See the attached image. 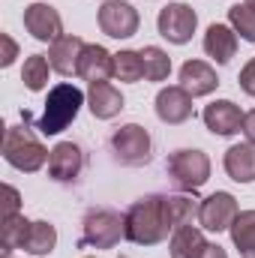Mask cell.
<instances>
[{"mask_svg":"<svg viewBox=\"0 0 255 258\" xmlns=\"http://www.w3.org/2000/svg\"><path fill=\"white\" fill-rule=\"evenodd\" d=\"M48 156H51V150H45V144L30 132L27 120H24V126H6V135H3V159L12 168L33 174V171H39L48 162Z\"/></svg>","mask_w":255,"mask_h":258,"instance_id":"2","label":"cell"},{"mask_svg":"<svg viewBox=\"0 0 255 258\" xmlns=\"http://www.w3.org/2000/svg\"><path fill=\"white\" fill-rule=\"evenodd\" d=\"M114 78H117V81H126V84L141 81V78H144L141 51H117V54H114Z\"/></svg>","mask_w":255,"mask_h":258,"instance_id":"25","label":"cell"},{"mask_svg":"<svg viewBox=\"0 0 255 258\" xmlns=\"http://www.w3.org/2000/svg\"><path fill=\"white\" fill-rule=\"evenodd\" d=\"M180 87L189 90L192 96H207L219 87V78H216V69L204 60H186L180 66Z\"/></svg>","mask_w":255,"mask_h":258,"instance_id":"16","label":"cell"},{"mask_svg":"<svg viewBox=\"0 0 255 258\" xmlns=\"http://www.w3.org/2000/svg\"><path fill=\"white\" fill-rule=\"evenodd\" d=\"M0 42H3V57H0V66H12V60L18 57V45L12 42V36H9V33H3V36H0Z\"/></svg>","mask_w":255,"mask_h":258,"instance_id":"30","label":"cell"},{"mask_svg":"<svg viewBox=\"0 0 255 258\" xmlns=\"http://www.w3.org/2000/svg\"><path fill=\"white\" fill-rule=\"evenodd\" d=\"M24 27L36 42H57L63 36V18L48 3H30L24 6Z\"/></svg>","mask_w":255,"mask_h":258,"instance_id":"10","label":"cell"},{"mask_svg":"<svg viewBox=\"0 0 255 258\" xmlns=\"http://www.w3.org/2000/svg\"><path fill=\"white\" fill-rule=\"evenodd\" d=\"M54 246H57V228L51 222H45V219L30 222V231H27L21 249L30 252V255H51Z\"/></svg>","mask_w":255,"mask_h":258,"instance_id":"20","label":"cell"},{"mask_svg":"<svg viewBox=\"0 0 255 258\" xmlns=\"http://www.w3.org/2000/svg\"><path fill=\"white\" fill-rule=\"evenodd\" d=\"M141 18H138V9L132 3L123 0H105L102 9H99V30L111 39H129L135 36Z\"/></svg>","mask_w":255,"mask_h":258,"instance_id":"8","label":"cell"},{"mask_svg":"<svg viewBox=\"0 0 255 258\" xmlns=\"http://www.w3.org/2000/svg\"><path fill=\"white\" fill-rule=\"evenodd\" d=\"M240 132L246 135V141H249V144H255V108L243 114V129H240Z\"/></svg>","mask_w":255,"mask_h":258,"instance_id":"31","label":"cell"},{"mask_svg":"<svg viewBox=\"0 0 255 258\" xmlns=\"http://www.w3.org/2000/svg\"><path fill=\"white\" fill-rule=\"evenodd\" d=\"M243 3H246V6H252V9H255V0H243Z\"/></svg>","mask_w":255,"mask_h":258,"instance_id":"33","label":"cell"},{"mask_svg":"<svg viewBox=\"0 0 255 258\" xmlns=\"http://www.w3.org/2000/svg\"><path fill=\"white\" fill-rule=\"evenodd\" d=\"M48 57H42V54H30L27 60H24V69H21V81H24V87L27 90H42L45 84H48Z\"/></svg>","mask_w":255,"mask_h":258,"instance_id":"26","label":"cell"},{"mask_svg":"<svg viewBox=\"0 0 255 258\" xmlns=\"http://www.w3.org/2000/svg\"><path fill=\"white\" fill-rule=\"evenodd\" d=\"M165 171L171 177V183L180 189V192H198L207 180H210V159L204 150H195V147H183V150H174L165 162Z\"/></svg>","mask_w":255,"mask_h":258,"instance_id":"4","label":"cell"},{"mask_svg":"<svg viewBox=\"0 0 255 258\" xmlns=\"http://www.w3.org/2000/svg\"><path fill=\"white\" fill-rule=\"evenodd\" d=\"M141 60H144V78L147 81H165L171 75V57L159 45H144Z\"/></svg>","mask_w":255,"mask_h":258,"instance_id":"24","label":"cell"},{"mask_svg":"<svg viewBox=\"0 0 255 258\" xmlns=\"http://www.w3.org/2000/svg\"><path fill=\"white\" fill-rule=\"evenodd\" d=\"M150 150H153L150 132L144 126H138V123H126L111 135V153L120 165L138 168V165L150 162Z\"/></svg>","mask_w":255,"mask_h":258,"instance_id":"6","label":"cell"},{"mask_svg":"<svg viewBox=\"0 0 255 258\" xmlns=\"http://www.w3.org/2000/svg\"><path fill=\"white\" fill-rule=\"evenodd\" d=\"M156 27H159V36H165L168 42L174 45H186L198 27V15L195 9L186 6V3H168L159 18H156Z\"/></svg>","mask_w":255,"mask_h":258,"instance_id":"7","label":"cell"},{"mask_svg":"<svg viewBox=\"0 0 255 258\" xmlns=\"http://www.w3.org/2000/svg\"><path fill=\"white\" fill-rule=\"evenodd\" d=\"M228 231L240 258H255V210H240Z\"/></svg>","mask_w":255,"mask_h":258,"instance_id":"22","label":"cell"},{"mask_svg":"<svg viewBox=\"0 0 255 258\" xmlns=\"http://www.w3.org/2000/svg\"><path fill=\"white\" fill-rule=\"evenodd\" d=\"M192 96L189 90H183L180 84H171V87H162L156 93V117L168 126H177V123H186L192 117Z\"/></svg>","mask_w":255,"mask_h":258,"instance_id":"11","label":"cell"},{"mask_svg":"<svg viewBox=\"0 0 255 258\" xmlns=\"http://www.w3.org/2000/svg\"><path fill=\"white\" fill-rule=\"evenodd\" d=\"M198 258H228V255H225V249H222L219 243H207V246H204V252H201Z\"/></svg>","mask_w":255,"mask_h":258,"instance_id":"32","label":"cell"},{"mask_svg":"<svg viewBox=\"0 0 255 258\" xmlns=\"http://www.w3.org/2000/svg\"><path fill=\"white\" fill-rule=\"evenodd\" d=\"M198 216V207L189 195H144L132 201L123 213V234L129 243L156 246L168 237V231L189 225Z\"/></svg>","mask_w":255,"mask_h":258,"instance_id":"1","label":"cell"},{"mask_svg":"<svg viewBox=\"0 0 255 258\" xmlns=\"http://www.w3.org/2000/svg\"><path fill=\"white\" fill-rule=\"evenodd\" d=\"M78 78H84L87 84L93 81H108L114 75V54H108L102 45H84L81 57H78Z\"/></svg>","mask_w":255,"mask_h":258,"instance_id":"15","label":"cell"},{"mask_svg":"<svg viewBox=\"0 0 255 258\" xmlns=\"http://www.w3.org/2000/svg\"><path fill=\"white\" fill-rule=\"evenodd\" d=\"M87 42H81L78 36H60L57 42H51L48 48V63L54 72L60 75H75L78 72V57H81V48Z\"/></svg>","mask_w":255,"mask_h":258,"instance_id":"19","label":"cell"},{"mask_svg":"<svg viewBox=\"0 0 255 258\" xmlns=\"http://www.w3.org/2000/svg\"><path fill=\"white\" fill-rule=\"evenodd\" d=\"M120 258H126V255H120Z\"/></svg>","mask_w":255,"mask_h":258,"instance_id":"34","label":"cell"},{"mask_svg":"<svg viewBox=\"0 0 255 258\" xmlns=\"http://www.w3.org/2000/svg\"><path fill=\"white\" fill-rule=\"evenodd\" d=\"M228 24L234 27V33H240V39L255 42V9L246 3H234L228 9Z\"/></svg>","mask_w":255,"mask_h":258,"instance_id":"27","label":"cell"},{"mask_svg":"<svg viewBox=\"0 0 255 258\" xmlns=\"http://www.w3.org/2000/svg\"><path fill=\"white\" fill-rule=\"evenodd\" d=\"M27 231H30V219H24L21 213L3 219V234H0V240H3V258H9L15 249H21Z\"/></svg>","mask_w":255,"mask_h":258,"instance_id":"23","label":"cell"},{"mask_svg":"<svg viewBox=\"0 0 255 258\" xmlns=\"http://www.w3.org/2000/svg\"><path fill=\"white\" fill-rule=\"evenodd\" d=\"M201 117H204V126L210 129L213 135H222V138H228V135H234V132L243 129V111H240V105H234L231 99H216V102H210Z\"/></svg>","mask_w":255,"mask_h":258,"instance_id":"13","label":"cell"},{"mask_svg":"<svg viewBox=\"0 0 255 258\" xmlns=\"http://www.w3.org/2000/svg\"><path fill=\"white\" fill-rule=\"evenodd\" d=\"M225 174L234 180V183H252L255 180V144H231L225 150Z\"/></svg>","mask_w":255,"mask_h":258,"instance_id":"17","label":"cell"},{"mask_svg":"<svg viewBox=\"0 0 255 258\" xmlns=\"http://www.w3.org/2000/svg\"><path fill=\"white\" fill-rule=\"evenodd\" d=\"M81 165H84V153H81L78 144L60 141V144L51 147V156H48V174H51V180L72 183L81 174Z\"/></svg>","mask_w":255,"mask_h":258,"instance_id":"12","label":"cell"},{"mask_svg":"<svg viewBox=\"0 0 255 258\" xmlns=\"http://www.w3.org/2000/svg\"><path fill=\"white\" fill-rule=\"evenodd\" d=\"M81 105H84V93H81L75 84H57V87H51V93H48V99H45V111H42V117L36 120V129H39L42 135H57V132H63V129L78 117Z\"/></svg>","mask_w":255,"mask_h":258,"instance_id":"3","label":"cell"},{"mask_svg":"<svg viewBox=\"0 0 255 258\" xmlns=\"http://www.w3.org/2000/svg\"><path fill=\"white\" fill-rule=\"evenodd\" d=\"M237 198L231 192H213L198 204V225L207 231H228L231 222L237 219Z\"/></svg>","mask_w":255,"mask_h":258,"instance_id":"9","label":"cell"},{"mask_svg":"<svg viewBox=\"0 0 255 258\" xmlns=\"http://www.w3.org/2000/svg\"><path fill=\"white\" fill-rule=\"evenodd\" d=\"M81 228H84L81 231V243L84 246H96V249H111V246L120 243V237H126L123 234V216L117 210H105V207L87 210Z\"/></svg>","mask_w":255,"mask_h":258,"instance_id":"5","label":"cell"},{"mask_svg":"<svg viewBox=\"0 0 255 258\" xmlns=\"http://www.w3.org/2000/svg\"><path fill=\"white\" fill-rule=\"evenodd\" d=\"M204 51L219 66H225L237 51V33L231 24H210L204 33Z\"/></svg>","mask_w":255,"mask_h":258,"instance_id":"18","label":"cell"},{"mask_svg":"<svg viewBox=\"0 0 255 258\" xmlns=\"http://www.w3.org/2000/svg\"><path fill=\"white\" fill-rule=\"evenodd\" d=\"M87 108H90L93 117L111 120V117H117V114L123 111V96H120V90H117L114 84H108V81H93V84L87 87Z\"/></svg>","mask_w":255,"mask_h":258,"instance_id":"14","label":"cell"},{"mask_svg":"<svg viewBox=\"0 0 255 258\" xmlns=\"http://www.w3.org/2000/svg\"><path fill=\"white\" fill-rule=\"evenodd\" d=\"M237 81H240V90H243V93H249V96L255 99V57L240 69V78H237Z\"/></svg>","mask_w":255,"mask_h":258,"instance_id":"28","label":"cell"},{"mask_svg":"<svg viewBox=\"0 0 255 258\" xmlns=\"http://www.w3.org/2000/svg\"><path fill=\"white\" fill-rule=\"evenodd\" d=\"M3 195H6V210H3V219L6 216H15L18 213V207H21V195L15 186H3Z\"/></svg>","mask_w":255,"mask_h":258,"instance_id":"29","label":"cell"},{"mask_svg":"<svg viewBox=\"0 0 255 258\" xmlns=\"http://www.w3.org/2000/svg\"><path fill=\"white\" fill-rule=\"evenodd\" d=\"M171 258H198L204 252V246H207V240H204V234L195 228V225H180V228H174L171 231Z\"/></svg>","mask_w":255,"mask_h":258,"instance_id":"21","label":"cell"}]
</instances>
